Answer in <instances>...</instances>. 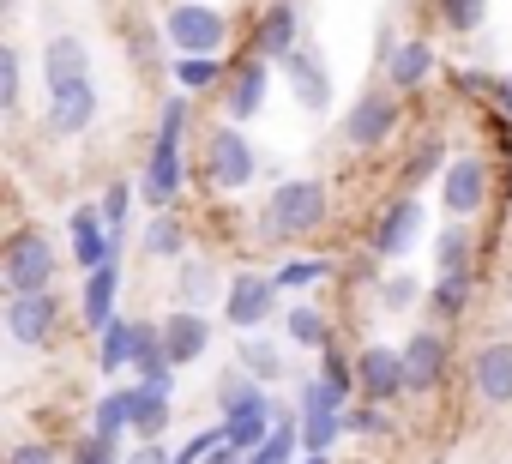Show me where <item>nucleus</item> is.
Masks as SVG:
<instances>
[{
    "mask_svg": "<svg viewBox=\"0 0 512 464\" xmlns=\"http://www.w3.org/2000/svg\"><path fill=\"white\" fill-rule=\"evenodd\" d=\"M217 404H223V440L235 452L266 446V434L278 428V404L260 392V380H253V374H223L217 380Z\"/></svg>",
    "mask_w": 512,
    "mask_h": 464,
    "instance_id": "f257e3e1",
    "label": "nucleus"
},
{
    "mask_svg": "<svg viewBox=\"0 0 512 464\" xmlns=\"http://www.w3.org/2000/svg\"><path fill=\"white\" fill-rule=\"evenodd\" d=\"M181 133H187V97H169L163 103V121H157V145H151V163H145V181H139V193L163 211L175 193H181V181H187V169H181Z\"/></svg>",
    "mask_w": 512,
    "mask_h": 464,
    "instance_id": "f03ea898",
    "label": "nucleus"
},
{
    "mask_svg": "<svg viewBox=\"0 0 512 464\" xmlns=\"http://www.w3.org/2000/svg\"><path fill=\"white\" fill-rule=\"evenodd\" d=\"M320 223H326V187H320V181H284V187L266 199V236H272V242L314 236Z\"/></svg>",
    "mask_w": 512,
    "mask_h": 464,
    "instance_id": "7ed1b4c3",
    "label": "nucleus"
},
{
    "mask_svg": "<svg viewBox=\"0 0 512 464\" xmlns=\"http://www.w3.org/2000/svg\"><path fill=\"white\" fill-rule=\"evenodd\" d=\"M49 278H55L49 236L43 229H19V236L0 248V284H7L13 296H37V290H49Z\"/></svg>",
    "mask_w": 512,
    "mask_h": 464,
    "instance_id": "20e7f679",
    "label": "nucleus"
},
{
    "mask_svg": "<svg viewBox=\"0 0 512 464\" xmlns=\"http://www.w3.org/2000/svg\"><path fill=\"white\" fill-rule=\"evenodd\" d=\"M163 37H169L181 55H217V49H223V37H229V25H223V13H217V7L181 0V7H169V19H163Z\"/></svg>",
    "mask_w": 512,
    "mask_h": 464,
    "instance_id": "39448f33",
    "label": "nucleus"
},
{
    "mask_svg": "<svg viewBox=\"0 0 512 464\" xmlns=\"http://www.w3.org/2000/svg\"><path fill=\"white\" fill-rule=\"evenodd\" d=\"M392 133H398V91H362L356 109L344 115V139H350L356 151H374V145H386Z\"/></svg>",
    "mask_w": 512,
    "mask_h": 464,
    "instance_id": "423d86ee",
    "label": "nucleus"
},
{
    "mask_svg": "<svg viewBox=\"0 0 512 464\" xmlns=\"http://www.w3.org/2000/svg\"><path fill=\"white\" fill-rule=\"evenodd\" d=\"M344 434V398L326 380L302 386V446L308 452H332V440Z\"/></svg>",
    "mask_w": 512,
    "mask_h": 464,
    "instance_id": "0eeeda50",
    "label": "nucleus"
},
{
    "mask_svg": "<svg viewBox=\"0 0 512 464\" xmlns=\"http://www.w3.org/2000/svg\"><path fill=\"white\" fill-rule=\"evenodd\" d=\"M253 169H260V157H253V145L241 139V127H217L211 145H205V175L217 187H247Z\"/></svg>",
    "mask_w": 512,
    "mask_h": 464,
    "instance_id": "6e6552de",
    "label": "nucleus"
},
{
    "mask_svg": "<svg viewBox=\"0 0 512 464\" xmlns=\"http://www.w3.org/2000/svg\"><path fill=\"white\" fill-rule=\"evenodd\" d=\"M356 386L368 392V404H386V398H398V392H410V386H404V350H386V344H368V350L356 356Z\"/></svg>",
    "mask_w": 512,
    "mask_h": 464,
    "instance_id": "1a4fd4ad",
    "label": "nucleus"
},
{
    "mask_svg": "<svg viewBox=\"0 0 512 464\" xmlns=\"http://www.w3.org/2000/svg\"><path fill=\"white\" fill-rule=\"evenodd\" d=\"M440 199H446L452 217L482 211V205H488V163H482V157H458V163L440 175Z\"/></svg>",
    "mask_w": 512,
    "mask_h": 464,
    "instance_id": "9d476101",
    "label": "nucleus"
},
{
    "mask_svg": "<svg viewBox=\"0 0 512 464\" xmlns=\"http://www.w3.org/2000/svg\"><path fill=\"white\" fill-rule=\"evenodd\" d=\"M272 302H278V284H272V278H260V272H241V278L229 284V302H223V314H229V326L253 332L260 320H272Z\"/></svg>",
    "mask_w": 512,
    "mask_h": 464,
    "instance_id": "9b49d317",
    "label": "nucleus"
},
{
    "mask_svg": "<svg viewBox=\"0 0 512 464\" xmlns=\"http://www.w3.org/2000/svg\"><path fill=\"white\" fill-rule=\"evenodd\" d=\"M302 19H296V7H290V0H272V7L260 13V31H253V55H260V61H290L302 43Z\"/></svg>",
    "mask_w": 512,
    "mask_h": 464,
    "instance_id": "f8f14e48",
    "label": "nucleus"
},
{
    "mask_svg": "<svg viewBox=\"0 0 512 464\" xmlns=\"http://www.w3.org/2000/svg\"><path fill=\"white\" fill-rule=\"evenodd\" d=\"M446 332H416L410 344H404V386L410 392H434L440 380H446Z\"/></svg>",
    "mask_w": 512,
    "mask_h": 464,
    "instance_id": "ddd939ff",
    "label": "nucleus"
},
{
    "mask_svg": "<svg viewBox=\"0 0 512 464\" xmlns=\"http://www.w3.org/2000/svg\"><path fill=\"white\" fill-rule=\"evenodd\" d=\"M416 236H422V205L416 199H392L380 211V223H374V254L380 260H398V254H410Z\"/></svg>",
    "mask_w": 512,
    "mask_h": 464,
    "instance_id": "4468645a",
    "label": "nucleus"
},
{
    "mask_svg": "<svg viewBox=\"0 0 512 464\" xmlns=\"http://www.w3.org/2000/svg\"><path fill=\"white\" fill-rule=\"evenodd\" d=\"M115 248H121V236H109L103 205H79V211H73V254H79V266L97 272V266L115 260Z\"/></svg>",
    "mask_w": 512,
    "mask_h": 464,
    "instance_id": "2eb2a0df",
    "label": "nucleus"
},
{
    "mask_svg": "<svg viewBox=\"0 0 512 464\" xmlns=\"http://www.w3.org/2000/svg\"><path fill=\"white\" fill-rule=\"evenodd\" d=\"M284 79H290V91H296V103H302L308 115H326V109H332V79H326V61H320L314 49H296V55L284 61Z\"/></svg>",
    "mask_w": 512,
    "mask_h": 464,
    "instance_id": "dca6fc26",
    "label": "nucleus"
},
{
    "mask_svg": "<svg viewBox=\"0 0 512 464\" xmlns=\"http://www.w3.org/2000/svg\"><path fill=\"white\" fill-rule=\"evenodd\" d=\"M470 380L482 404H512V344H482L470 356Z\"/></svg>",
    "mask_w": 512,
    "mask_h": 464,
    "instance_id": "f3484780",
    "label": "nucleus"
},
{
    "mask_svg": "<svg viewBox=\"0 0 512 464\" xmlns=\"http://www.w3.org/2000/svg\"><path fill=\"white\" fill-rule=\"evenodd\" d=\"M55 314H61V302H55L49 290H37V296H13V308H7V332H13L19 344H49Z\"/></svg>",
    "mask_w": 512,
    "mask_h": 464,
    "instance_id": "a211bd4d",
    "label": "nucleus"
},
{
    "mask_svg": "<svg viewBox=\"0 0 512 464\" xmlns=\"http://www.w3.org/2000/svg\"><path fill=\"white\" fill-rule=\"evenodd\" d=\"M91 121H97V91H91V79H85V85H67V91H49V133L73 139V133H85Z\"/></svg>",
    "mask_w": 512,
    "mask_h": 464,
    "instance_id": "6ab92c4d",
    "label": "nucleus"
},
{
    "mask_svg": "<svg viewBox=\"0 0 512 464\" xmlns=\"http://www.w3.org/2000/svg\"><path fill=\"white\" fill-rule=\"evenodd\" d=\"M43 79H49V91L85 85V79H91V55H85V43H79V37H49V49H43Z\"/></svg>",
    "mask_w": 512,
    "mask_h": 464,
    "instance_id": "aec40b11",
    "label": "nucleus"
},
{
    "mask_svg": "<svg viewBox=\"0 0 512 464\" xmlns=\"http://www.w3.org/2000/svg\"><path fill=\"white\" fill-rule=\"evenodd\" d=\"M163 344H169V362H175V368L199 362V356H205V344H211V326H205V314H199V308H181V314L163 326Z\"/></svg>",
    "mask_w": 512,
    "mask_h": 464,
    "instance_id": "412c9836",
    "label": "nucleus"
},
{
    "mask_svg": "<svg viewBox=\"0 0 512 464\" xmlns=\"http://www.w3.org/2000/svg\"><path fill=\"white\" fill-rule=\"evenodd\" d=\"M266 79H272V67L253 55V61H241L235 73H229V115L235 121H253L260 115V103H266Z\"/></svg>",
    "mask_w": 512,
    "mask_h": 464,
    "instance_id": "4be33fe9",
    "label": "nucleus"
},
{
    "mask_svg": "<svg viewBox=\"0 0 512 464\" xmlns=\"http://www.w3.org/2000/svg\"><path fill=\"white\" fill-rule=\"evenodd\" d=\"M115 284H121V272H115V260H109V266H97V272L85 278V296H79V314H85V326H91V332H109V326H115Z\"/></svg>",
    "mask_w": 512,
    "mask_h": 464,
    "instance_id": "5701e85b",
    "label": "nucleus"
},
{
    "mask_svg": "<svg viewBox=\"0 0 512 464\" xmlns=\"http://www.w3.org/2000/svg\"><path fill=\"white\" fill-rule=\"evenodd\" d=\"M428 73H434V49H428V43H392V49H386V79H392V91H416Z\"/></svg>",
    "mask_w": 512,
    "mask_h": 464,
    "instance_id": "b1692460",
    "label": "nucleus"
},
{
    "mask_svg": "<svg viewBox=\"0 0 512 464\" xmlns=\"http://www.w3.org/2000/svg\"><path fill=\"white\" fill-rule=\"evenodd\" d=\"M470 260H476L470 229H464V223H446V229H440V242H434V266H440V278H470Z\"/></svg>",
    "mask_w": 512,
    "mask_h": 464,
    "instance_id": "393cba45",
    "label": "nucleus"
},
{
    "mask_svg": "<svg viewBox=\"0 0 512 464\" xmlns=\"http://www.w3.org/2000/svg\"><path fill=\"white\" fill-rule=\"evenodd\" d=\"M133 344H139V320H115L109 332H97V368L115 374L133 362Z\"/></svg>",
    "mask_w": 512,
    "mask_h": 464,
    "instance_id": "a878e982",
    "label": "nucleus"
},
{
    "mask_svg": "<svg viewBox=\"0 0 512 464\" xmlns=\"http://www.w3.org/2000/svg\"><path fill=\"white\" fill-rule=\"evenodd\" d=\"M133 428L157 440L169 428V386H133Z\"/></svg>",
    "mask_w": 512,
    "mask_h": 464,
    "instance_id": "bb28decb",
    "label": "nucleus"
},
{
    "mask_svg": "<svg viewBox=\"0 0 512 464\" xmlns=\"http://www.w3.org/2000/svg\"><path fill=\"white\" fill-rule=\"evenodd\" d=\"M284 326H290V338H296L302 350H332V326H326L320 308H290Z\"/></svg>",
    "mask_w": 512,
    "mask_h": 464,
    "instance_id": "cd10ccee",
    "label": "nucleus"
},
{
    "mask_svg": "<svg viewBox=\"0 0 512 464\" xmlns=\"http://www.w3.org/2000/svg\"><path fill=\"white\" fill-rule=\"evenodd\" d=\"M121 428H133V386L127 392H109L97 404V416H91V434H103V440H121Z\"/></svg>",
    "mask_w": 512,
    "mask_h": 464,
    "instance_id": "c85d7f7f",
    "label": "nucleus"
},
{
    "mask_svg": "<svg viewBox=\"0 0 512 464\" xmlns=\"http://www.w3.org/2000/svg\"><path fill=\"white\" fill-rule=\"evenodd\" d=\"M290 458H296V422L278 416V428L266 434V446H253V452H247V464H290Z\"/></svg>",
    "mask_w": 512,
    "mask_h": 464,
    "instance_id": "c756f323",
    "label": "nucleus"
},
{
    "mask_svg": "<svg viewBox=\"0 0 512 464\" xmlns=\"http://www.w3.org/2000/svg\"><path fill=\"white\" fill-rule=\"evenodd\" d=\"M241 374H253V380H278L284 374V356H278V344H260V338H247L241 344Z\"/></svg>",
    "mask_w": 512,
    "mask_h": 464,
    "instance_id": "7c9ffc66",
    "label": "nucleus"
},
{
    "mask_svg": "<svg viewBox=\"0 0 512 464\" xmlns=\"http://www.w3.org/2000/svg\"><path fill=\"white\" fill-rule=\"evenodd\" d=\"M175 79H181V91H211L223 79V67H217V55H181L175 61Z\"/></svg>",
    "mask_w": 512,
    "mask_h": 464,
    "instance_id": "2f4dec72",
    "label": "nucleus"
},
{
    "mask_svg": "<svg viewBox=\"0 0 512 464\" xmlns=\"http://www.w3.org/2000/svg\"><path fill=\"white\" fill-rule=\"evenodd\" d=\"M428 302H434V314H440V320H458V314L470 308V278H434Z\"/></svg>",
    "mask_w": 512,
    "mask_h": 464,
    "instance_id": "473e14b6",
    "label": "nucleus"
},
{
    "mask_svg": "<svg viewBox=\"0 0 512 464\" xmlns=\"http://www.w3.org/2000/svg\"><path fill=\"white\" fill-rule=\"evenodd\" d=\"M181 248H187L181 223H175V217H151V229H145V254H157V260H175Z\"/></svg>",
    "mask_w": 512,
    "mask_h": 464,
    "instance_id": "72a5a7b5",
    "label": "nucleus"
},
{
    "mask_svg": "<svg viewBox=\"0 0 512 464\" xmlns=\"http://www.w3.org/2000/svg\"><path fill=\"white\" fill-rule=\"evenodd\" d=\"M211 290H217V272H211L205 260H187V266H181V302H187V308H205Z\"/></svg>",
    "mask_w": 512,
    "mask_h": 464,
    "instance_id": "f704fd0d",
    "label": "nucleus"
},
{
    "mask_svg": "<svg viewBox=\"0 0 512 464\" xmlns=\"http://www.w3.org/2000/svg\"><path fill=\"white\" fill-rule=\"evenodd\" d=\"M488 19V0H440V25L446 31H476Z\"/></svg>",
    "mask_w": 512,
    "mask_h": 464,
    "instance_id": "c9c22d12",
    "label": "nucleus"
},
{
    "mask_svg": "<svg viewBox=\"0 0 512 464\" xmlns=\"http://www.w3.org/2000/svg\"><path fill=\"white\" fill-rule=\"evenodd\" d=\"M320 278H326V260H284V272H272L278 290H308Z\"/></svg>",
    "mask_w": 512,
    "mask_h": 464,
    "instance_id": "e433bc0d",
    "label": "nucleus"
},
{
    "mask_svg": "<svg viewBox=\"0 0 512 464\" xmlns=\"http://www.w3.org/2000/svg\"><path fill=\"white\" fill-rule=\"evenodd\" d=\"M127 205H133V187L115 181V187L103 193V223H109V236H121V229H127Z\"/></svg>",
    "mask_w": 512,
    "mask_h": 464,
    "instance_id": "4c0bfd02",
    "label": "nucleus"
},
{
    "mask_svg": "<svg viewBox=\"0 0 512 464\" xmlns=\"http://www.w3.org/2000/svg\"><path fill=\"white\" fill-rule=\"evenodd\" d=\"M13 103H19V55L0 43V115H7Z\"/></svg>",
    "mask_w": 512,
    "mask_h": 464,
    "instance_id": "58836bf2",
    "label": "nucleus"
},
{
    "mask_svg": "<svg viewBox=\"0 0 512 464\" xmlns=\"http://www.w3.org/2000/svg\"><path fill=\"white\" fill-rule=\"evenodd\" d=\"M320 380H326V386H332L338 398H350V386H356V368H350V362H344L338 350H326V368H320Z\"/></svg>",
    "mask_w": 512,
    "mask_h": 464,
    "instance_id": "ea45409f",
    "label": "nucleus"
},
{
    "mask_svg": "<svg viewBox=\"0 0 512 464\" xmlns=\"http://www.w3.org/2000/svg\"><path fill=\"white\" fill-rule=\"evenodd\" d=\"M434 163H440V139H428V145H416V157L404 163V181H428V175H434Z\"/></svg>",
    "mask_w": 512,
    "mask_h": 464,
    "instance_id": "a19ab883",
    "label": "nucleus"
},
{
    "mask_svg": "<svg viewBox=\"0 0 512 464\" xmlns=\"http://www.w3.org/2000/svg\"><path fill=\"white\" fill-rule=\"evenodd\" d=\"M109 458H115V440H103V434H85L73 446V464H109Z\"/></svg>",
    "mask_w": 512,
    "mask_h": 464,
    "instance_id": "79ce46f5",
    "label": "nucleus"
},
{
    "mask_svg": "<svg viewBox=\"0 0 512 464\" xmlns=\"http://www.w3.org/2000/svg\"><path fill=\"white\" fill-rule=\"evenodd\" d=\"M344 428H356V434H380L386 416H380L374 404H356V410H344Z\"/></svg>",
    "mask_w": 512,
    "mask_h": 464,
    "instance_id": "37998d69",
    "label": "nucleus"
},
{
    "mask_svg": "<svg viewBox=\"0 0 512 464\" xmlns=\"http://www.w3.org/2000/svg\"><path fill=\"white\" fill-rule=\"evenodd\" d=\"M380 302H386V308H410V302H416V278H386Z\"/></svg>",
    "mask_w": 512,
    "mask_h": 464,
    "instance_id": "c03bdc74",
    "label": "nucleus"
},
{
    "mask_svg": "<svg viewBox=\"0 0 512 464\" xmlns=\"http://www.w3.org/2000/svg\"><path fill=\"white\" fill-rule=\"evenodd\" d=\"M7 464H55V452L43 446V440H25V446H13V458Z\"/></svg>",
    "mask_w": 512,
    "mask_h": 464,
    "instance_id": "a18cd8bd",
    "label": "nucleus"
},
{
    "mask_svg": "<svg viewBox=\"0 0 512 464\" xmlns=\"http://www.w3.org/2000/svg\"><path fill=\"white\" fill-rule=\"evenodd\" d=\"M127 464H169V452H163V446H157V440H145V446H139V452H133V458H127Z\"/></svg>",
    "mask_w": 512,
    "mask_h": 464,
    "instance_id": "49530a36",
    "label": "nucleus"
},
{
    "mask_svg": "<svg viewBox=\"0 0 512 464\" xmlns=\"http://www.w3.org/2000/svg\"><path fill=\"white\" fill-rule=\"evenodd\" d=\"M205 464H247V452H235V446H229V440H223V446H217V452H211V458H205Z\"/></svg>",
    "mask_w": 512,
    "mask_h": 464,
    "instance_id": "de8ad7c7",
    "label": "nucleus"
},
{
    "mask_svg": "<svg viewBox=\"0 0 512 464\" xmlns=\"http://www.w3.org/2000/svg\"><path fill=\"white\" fill-rule=\"evenodd\" d=\"M494 103L506 109V121H512V79H494Z\"/></svg>",
    "mask_w": 512,
    "mask_h": 464,
    "instance_id": "09e8293b",
    "label": "nucleus"
},
{
    "mask_svg": "<svg viewBox=\"0 0 512 464\" xmlns=\"http://www.w3.org/2000/svg\"><path fill=\"white\" fill-rule=\"evenodd\" d=\"M13 19V0H0V25H7Z\"/></svg>",
    "mask_w": 512,
    "mask_h": 464,
    "instance_id": "8fccbe9b",
    "label": "nucleus"
},
{
    "mask_svg": "<svg viewBox=\"0 0 512 464\" xmlns=\"http://www.w3.org/2000/svg\"><path fill=\"white\" fill-rule=\"evenodd\" d=\"M302 464H326V452H308V458H302Z\"/></svg>",
    "mask_w": 512,
    "mask_h": 464,
    "instance_id": "3c124183",
    "label": "nucleus"
}]
</instances>
